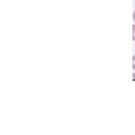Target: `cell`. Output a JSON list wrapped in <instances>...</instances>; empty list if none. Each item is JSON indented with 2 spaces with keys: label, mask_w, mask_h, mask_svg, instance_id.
Returning <instances> with one entry per match:
<instances>
[{
  "label": "cell",
  "mask_w": 135,
  "mask_h": 135,
  "mask_svg": "<svg viewBox=\"0 0 135 135\" xmlns=\"http://www.w3.org/2000/svg\"><path fill=\"white\" fill-rule=\"evenodd\" d=\"M133 69L135 70V56L133 57Z\"/></svg>",
  "instance_id": "obj_2"
},
{
  "label": "cell",
  "mask_w": 135,
  "mask_h": 135,
  "mask_svg": "<svg viewBox=\"0 0 135 135\" xmlns=\"http://www.w3.org/2000/svg\"><path fill=\"white\" fill-rule=\"evenodd\" d=\"M133 21L135 22V10H134L133 14Z\"/></svg>",
  "instance_id": "obj_3"
},
{
  "label": "cell",
  "mask_w": 135,
  "mask_h": 135,
  "mask_svg": "<svg viewBox=\"0 0 135 135\" xmlns=\"http://www.w3.org/2000/svg\"><path fill=\"white\" fill-rule=\"evenodd\" d=\"M133 40L135 41V25H133Z\"/></svg>",
  "instance_id": "obj_1"
},
{
  "label": "cell",
  "mask_w": 135,
  "mask_h": 135,
  "mask_svg": "<svg viewBox=\"0 0 135 135\" xmlns=\"http://www.w3.org/2000/svg\"><path fill=\"white\" fill-rule=\"evenodd\" d=\"M133 79H135V74H133Z\"/></svg>",
  "instance_id": "obj_4"
}]
</instances>
